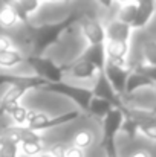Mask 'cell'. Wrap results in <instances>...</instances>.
I'll return each mask as SVG.
<instances>
[{"label": "cell", "instance_id": "obj_1", "mask_svg": "<svg viewBox=\"0 0 156 157\" xmlns=\"http://www.w3.org/2000/svg\"><path fill=\"white\" fill-rule=\"evenodd\" d=\"M80 17L81 12L74 11L60 21L45 23L40 26H29L26 34V43L31 46V55L42 56L51 46L58 44L61 37L74 29V25L78 23Z\"/></svg>", "mask_w": 156, "mask_h": 157}, {"label": "cell", "instance_id": "obj_2", "mask_svg": "<svg viewBox=\"0 0 156 157\" xmlns=\"http://www.w3.org/2000/svg\"><path fill=\"white\" fill-rule=\"evenodd\" d=\"M78 117H80V111H77V110L66 111V113H61V114L54 116V117L42 113V111H29L28 121H26V128L34 131V133H38V131L49 130L54 127L66 125L69 122H74Z\"/></svg>", "mask_w": 156, "mask_h": 157}, {"label": "cell", "instance_id": "obj_3", "mask_svg": "<svg viewBox=\"0 0 156 157\" xmlns=\"http://www.w3.org/2000/svg\"><path fill=\"white\" fill-rule=\"evenodd\" d=\"M25 61L34 69L35 76L46 81L48 84H54L61 81V76L64 73V64H57L48 56H35V55H28L25 56Z\"/></svg>", "mask_w": 156, "mask_h": 157}, {"label": "cell", "instance_id": "obj_4", "mask_svg": "<svg viewBox=\"0 0 156 157\" xmlns=\"http://www.w3.org/2000/svg\"><path fill=\"white\" fill-rule=\"evenodd\" d=\"M155 86H156V66L141 63V64L135 66L133 69H130V73H129L127 81H126L124 93L130 95V93L136 92L138 89H144V87L153 89Z\"/></svg>", "mask_w": 156, "mask_h": 157}, {"label": "cell", "instance_id": "obj_5", "mask_svg": "<svg viewBox=\"0 0 156 157\" xmlns=\"http://www.w3.org/2000/svg\"><path fill=\"white\" fill-rule=\"evenodd\" d=\"M42 90L45 92H51V93H57V95H63L69 99H72L80 108H83L84 111H87L89 102L92 99V90L86 89V87H78V86H72L63 81L54 82V84H45L42 87Z\"/></svg>", "mask_w": 156, "mask_h": 157}, {"label": "cell", "instance_id": "obj_6", "mask_svg": "<svg viewBox=\"0 0 156 157\" xmlns=\"http://www.w3.org/2000/svg\"><path fill=\"white\" fill-rule=\"evenodd\" d=\"M78 23L81 25L83 34H84L86 40L89 41V46L106 43V32H104L101 21L97 18V15H94L90 12H81Z\"/></svg>", "mask_w": 156, "mask_h": 157}, {"label": "cell", "instance_id": "obj_7", "mask_svg": "<svg viewBox=\"0 0 156 157\" xmlns=\"http://www.w3.org/2000/svg\"><path fill=\"white\" fill-rule=\"evenodd\" d=\"M130 66H115L112 63H107L104 64L103 73L104 76L107 78V81L110 82L112 89L121 96L124 93V87H126V81H127V76L130 73Z\"/></svg>", "mask_w": 156, "mask_h": 157}, {"label": "cell", "instance_id": "obj_8", "mask_svg": "<svg viewBox=\"0 0 156 157\" xmlns=\"http://www.w3.org/2000/svg\"><path fill=\"white\" fill-rule=\"evenodd\" d=\"M92 98H98V99L107 101L115 108H119L121 105L124 104L121 96L112 89L110 82L107 81V78L104 76L103 72H98V75H97V81H95V86L92 89Z\"/></svg>", "mask_w": 156, "mask_h": 157}, {"label": "cell", "instance_id": "obj_9", "mask_svg": "<svg viewBox=\"0 0 156 157\" xmlns=\"http://www.w3.org/2000/svg\"><path fill=\"white\" fill-rule=\"evenodd\" d=\"M0 140L20 145L22 142H26V140H42V136L38 133H34V131L28 130L26 127L15 125V127H8V128L2 130Z\"/></svg>", "mask_w": 156, "mask_h": 157}, {"label": "cell", "instance_id": "obj_10", "mask_svg": "<svg viewBox=\"0 0 156 157\" xmlns=\"http://www.w3.org/2000/svg\"><path fill=\"white\" fill-rule=\"evenodd\" d=\"M45 84H48V82L37 76L0 73V86H17V87H25V89L31 90V89H42Z\"/></svg>", "mask_w": 156, "mask_h": 157}, {"label": "cell", "instance_id": "obj_11", "mask_svg": "<svg viewBox=\"0 0 156 157\" xmlns=\"http://www.w3.org/2000/svg\"><path fill=\"white\" fill-rule=\"evenodd\" d=\"M122 113L119 108H112L106 116L103 117V136H101V142L106 140H115L116 134L119 133L121 124H122Z\"/></svg>", "mask_w": 156, "mask_h": 157}, {"label": "cell", "instance_id": "obj_12", "mask_svg": "<svg viewBox=\"0 0 156 157\" xmlns=\"http://www.w3.org/2000/svg\"><path fill=\"white\" fill-rule=\"evenodd\" d=\"M106 61L115 66H129L127 64V53H129V43L126 41H106Z\"/></svg>", "mask_w": 156, "mask_h": 157}, {"label": "cell", "instance_id": "obj_13", "mask_svg": "<svg viewBox=\"0 0 156 157\" xmlns=\"http://www.w3.org/2000/svg\"><path fill=\"white\" fill-rule=\"evenodd\" d=\"M121 113L124 117L132 119L133 122L141 125H149V124H156V113L155 110H147V108H139V107H130V105L122 104L119 107Z\"/></svg>", "mask_w": 156, "mask_h": 157}, {"label": "cell", "instance_id": "obj_14", "mask_svg": "<svg viewBox=\"0 0 156 157\" xmlns=\"http://www.w3.org/2000/svg\"><path fill=\"white\" fill-rule=\"evenodd\" d=\"M64 72L70 73V75H72L74 78H77V79H89V78L98 75V69H97L94 64H90V63L81 59L80 56L75 58L72 63L64 64Z\"/></svg>", "mask_w": 156, "mask_h": 157}, {"label": "cell", "instance_id": "obj_15", "mask_svg": "<svg viewBox=\"0 0 156 157\" xmlns=\"http://www.w3.org/2000/svg\"><path fill=\"white\" fill-rule=\"evenodd\" d=\"M136 3V17L132 23L133 28H144L155 14V0H133Z\"/></svg>", "mask_w": 156, "mask_h": 157}, {"label": "cell", "instance_id": "obj_16", "mask_svg": "<svg viewBox=\"0 0 156 157\" xmlns=\"http://www.w3.org/2000/svg\"><path fill=\"white\" fill-rule=\"evenodd\" d=\"M3 3L9 5L15 11L18 20L28 21L29 15L38 9L42 0H3Z\"/></svg>", "mask_w": 156, "mask_h": 157}, {"label": "cell", "instance_id": "obj_17", "mask_svg": "<svg viewBox=\"0 0 156 157\" xmlns=\"http://www.w3.org/2000/svg\"><path fill=\"white\" fill-rule=\"evenodd\" d=\"M104 32H106L107 41H126V43H129L132 28L119 20H115V21L109 23L107 28H104Z\"/></svg>", "mask_w": 156, "mask_h": 157}, {"label": "cell", "instance_id": "obj_18", "mask_svg": "<svg viewBox=\"0 0 156 157\" xmlns=\"http://www.w3.org/2000/svg\"><path fill=\"white\" fill-rule=\"evenodd\" d=\"M28 92L25 87H17V86H9V89L5 92V95L0 98V116L8 113L14 105L18 104V101L23 98V95Z\"/></svg>", "mask_w": 156, "mask_h": 157}, {"label": "cell", "instance_id": "obj_19", "mask_svg": "<svg viewBox=\"0 0 156 157\" xmlns=\"http://www.w3.org/2000/svg\"><path fill=\"white\" fill-rule=\"evenodd\" d=\"M81 59L94 64L98 72H103L104 64H106V49L104 44H95V46H89L84 52L80 55Z\"/></svg>", "mask_w": 156, "mask_h": 157}, {"label": "cell", "instance_id": "obj_20", "mask_svg": "<svg viewBox=\"0 0 156 157\" xmlns=\"http://www.w3.org/2000/svg\"><path fill=\"white\" fill-rule=\"evenodd\" d=\"M23 61H25L23 53L18 52V51L14 49V48L0 52V67H3V69L15 67L17 64H22Z\"/></svg>", "mask_w": 156, "mask_h": 157}, {"label": "cell", "instance_id": "obj_21", "mask_svg": "<svg viewBox=\"0 0 156 157\" xmlns=\"http://www.w3.org/2000/svg\"><path fill=\"white\" fill-rule=\"evenodd\" d=\"M112 108H115V107L112 104H109L107 101L98 99V98H92L90 102H89V107H87V113H90L92 116H97V117H101L103 119Z\"/></svg>", "mask_w": 156, "mask_h": 157}, {"label": "cell", "instance_id": "obj_22", "mask_svg": "<svg viewBox=\"0 0 156 157\" xmlns=\"http://www.w3.org/2000/svg\"><path fill=\"white\" fill-rule=\"evenodd\" d=\"M135 17H136V3L135 2H130V3L119 6V11H118V20L119 21H122V23H126L132 28Z\"/></svg>", "mask_w": 156, "mask_h": 157}, {"label": "cell", "instance_id": "obj_23", "mask_svg": "<svg viewBox=\"0 0 156 157\" xmlns=\"http://www.w3.org/2000/svg\"><path fill=\"white\" fill-rule=\"evenodd\" d=\"M17 21H18V17H17L15 11L9 5L3 3L0 8V26L2 28H12L17 25Z\"/></svg>", "mask_w": 156, "mask_h": 157}, {"label": "cell", "instance_id": "obj_24", "mask_svg": "<svg viewBox=\"0 0 156 157\" xmlns=\"http://www.w3.org/2000/svg\"><path fill=\"white\" fill-rule=\"evenodd\" d=\"M92 142H94V134L89 130H81L74 136V147L81 150V151L89 148L92 145Z\"/></svg>", "mask_w": 156, "mask_h": 157}, {"label": "cell", "instance_id": "obj_25", "mask_svg": "<svg viewBox=\"0 0 156 157\" xmlns=\"http://www.w3.org/2000/svg\"><path fill=\"white\" fill-rule=\"evenodd\" d=\"M18 150H22V153L25 156L35 157L40 153H43V144H42V140H26L18 145Z\"/></svg>", "mask_w": 156, "mask_h": 157}, {"label": "cell", "instance_id": "obj_26", "mask_svg": "<svg viewBox=\"0 0 156 157\" xmlns=\"http://www.w3.org/2000/svg\"><path fill=\"white\" fill-rule=\"evenodd\" d=\"M8 114L12 117V121L18 125V127H23L25 124H26V121H28V114H29V110L26 108V107H23L22 104H17L14 105L9 111H8Z\"/></svg>", "mask_w": 156, "mask_h": 157}, {"label": "cell", "instance_id": "obj_27", "mask_svg": "<svg viewBox=\"0 0 156 157\" xmlns=\"http://www.w3.org/2000/svg\"><path fill=\"white\" fill-rule=\"evenodd\" d=\"M142 52H144V63L150 66H156V44L153 38H149L144 41Z\"/></svg>", "mask_w": 156, "mask_h": 157}, {"label": "cell", "instance_id": "obj_28", "mask_svg": "<svg viewBox=\"0 0 156 157\" xmlns=\"http://www.w3.org/2000/svg\"><path fill=\"white\" fill-rule=\"evenodd\" d=\"M119 131H122L129 139H135V137H136V134H138V124H136V122H133V121H132V119H129V117H124V119H122V124H121Z\"/></svg>", "mask_w": 156, "mask_h": 157}, {"label": "cell", "instance_id": "obj_29", "mask_svg": "<svg viewBox=\"0 0 156 157\" xmlns=\"http://www.w3.org/2000/svg\"><path fill=\"white\" fill-rule=\"evenodd\" d=\"M17 154H18V145L0 140V157H17Z\"/></svg>", "mask_w": 156, "mask_h": 157}, {"label": "cell", "instance_id": "obj_30", "mask_svg": "<svg viewBox=\"0 0 156 157\" xmlns=\"http://www.w3.org/2000/svg\"><path fill=\"white\" fill-rule=\"evenodd\" d=\"M100 147L104 150L106 157H119L118 150H116V144L115 140H106V142H100Z\"/></svg>", "mask_w": 156, "mask_h": 157}, {"label": "cell", "instance_id": "obj_31", "mask_svg": "<svg viewBox=\"0 0 156 157\" xmlns=\"http://www.w3.org/2000/svg\"><path fill=\"white\" fill-rule=\"evenodd\" d=\"M138 133H142L146 137H149L150 140L156 139V124H149V125H141L138 127Z\"/></svg>", "mask_w": 156, "mask_h": 157}, {"label": "cell", "instance_id": "obj_32", "mask_svg": "<svg viewBox=\"0 0 156 157\" xmlns=\"http://www.w3.org/2000/svg\"><path fill=\"white\" fill-rule=\"evenodd\" d=\"M64 157H84V153L75 147H69L64 151Z\"/></svg>", "mask_w": 156, "mask_h": 157}, {"label": "cell", "instance_id": "obj_33", "mask_svg": "<svg viewBox=\"0 0 156 157\" xmlns=\"http://www.w3.org/2000/svg\"><path fill=\"white\" fill-rule=\"evenodd\" d=\"M12 48V41L9 37H5V35H0V52L2 51H6V49H11Z\"/></svg>", "mask_w": 156, "mask_h": 157}, {"label": "cell", "instance_id": "obj_34", "mask_svg": "<svg viewBox=\"0 0 156 157\" xmlns=\"http://www.w3.org/2000/svg\"><path fill=\"white\" fill-rule=\"evenodd\" d=\"M130 157H152V156H150L149 151H146V150H139V151H135Z\"/></svg>", "mask_w": 156, "mask_h": 157}, {"label": "cell", "instance_id": "obj_35", "mask_svg": "<svg viewBox=\"0 0 156 157\" xmlns=\"http://www.w3.org/2000/svg\"><path fill=\"white\" fill-rule=\"evenodd\" d=\"M98 3L104 6V8H110L112 6V3H113V0H98Z\"/></svg>", "mask_w": 156, "mask_h": 157}, {"label": "cell", "instance_id": "obj_36", "mask_svg": "<svg viewBox=\"0 0 156 157\" xmlns=\"http://www.w3.org/2000/svg\"><path fill=\"white\" fill-rule=\"evenodd\" d=\"M37 157H54V156H52L49 151H43V153H40V154H38Z\"/></svg>", "mask_w": 156, "mask_h": 157}, {"label": "cell", "instance_id": "obj_37", "mask_svg": "<svg viewBox=\"0 0 156 157\" xmlns=\"http://www.w3.org/2000/svg\"><path fill=\"white\" fill-rule=\"evenodd\" d=\"M116 2H119L121 5H126V3H130V2H133V0H116Z\"/></svg>", "mask_w": 156, "mask_h": 157}, {"label": "cell", "instance_id": "obj_38", "mask_svg": "<svg viewBox=\"0 0 156 157\" xmlns=\"http://www.w3.org/2000/svg\"><path fill=\"white\" fill-rule=\"evenodd\" d=\"M49 2H60V0H49Z\"/></svg>", "mask_w": 156, "mask_h": 157}, {"label": "cell", "instance_id": "obj_39", "mask_svg": "<svg viewBox=\"0 0 156 157\" xmlns=\"http://www.w3.org/2000/svg\"><path fill=\"white\" fill-rule=\"evenodd\" d=\"M64 2H70V0H64Z\"/></svg>", "mask_w": 156, "mask_h": 157}]
</instances>
